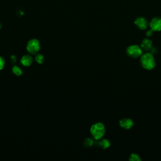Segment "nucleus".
Listing matches in <instances>:
<instances>
[{
	"mask_svg": "<svg viewBox=\"0 0 161 161\" xmlns=\"http://www.w3.org/2000/svg\"><path fill=\"white\" fill-rule=\"evenodd\" d=\"M126 55L131 58H138L143 54V50L138 45H130L126 49Z\"/></svg>",
	"mask_w": 161,
	"mask_h": 161,
	"instance_id": "obj_3",
	"label": "nucleus"
},
{
	"mask_svg": "<svg viewBox=\"0 0 161 161\" xmlns=\"http://www.w3.org/2000/svg\"><path fill=\"white\" fill-rule=\"evenodd\" d=\"M40 43L38 40L33 38L28 42L26 45V50L29 53L31 54H35L40 50Z\"/></svg>",
	"mask_w": 161,
	"mask_h": 161,
	"instance_id": "obj_4",
	"label": "nucleus"
},
{
	"mask_svg": "<svg viewBox=\"0 0 161 161\" xmlns=\"http://www.w3.org/2000/svg\"><path fill=\"white\" fill-rule=\"evenodd\" d=\"M150 30L153 31H161V17H154L149 23Z\"/></svg>",
	"mask_w": 161,
	"mask_h": 161,
	"instance_id": "obj_5",
	"label": "nucleus"
},
{
	"mask_svg": "<svg viewBox=\"0 0 161 161\" xmlns=\"http://www.w3.org/2000/svg\"><path fill=\"white\" fill-rule=\"evenodd\" d=\"M140 58V64L144 69L151 70L155 68L156 65V61L152 53L147 52L143 53Z\"/></svg>",
	"mask_w": 161,
	"mask_h": 161,
	"instance_id": "obj_1",
	"label": "nucleus"
},
{
	"mask_svg": "<svg viewBox=\"0 0 161 161\" xmlns=\"http://www.w3.org/2000/svg\"><path fill=\"white\" fill-rule=\"evenodd\" d=\"M4 65H5L4 59V58H3L2 57L0 56V70L4 68Z\"/></svg>",
	"mask_w": 161,
	"mask_h": 161,
	"instance_id": "obj_15",
	"label": "nucleus"
},
{
	"mask_svg": "<svg viewBox=\"0 0 161 161\" xmlns=\"http://www.w3.org/2000/svg\"><path fill=\"white\" fill-rule=\"evenodd\" d=\"M152 46H153V43L151 40L149 38H144L142 42L140 47L142 48V50H145L147 52H148L152 49Z\"/></svg>",
	"mask_w": 161,
	"mask_h": 161,
	"instance_id": "obj_8",
	"label": "nucleus"
},
{
	"mask_svg": "<svg viewBox=\"0 0 161 161\" xmlns=\"http://www.w3.org/2000/svg\"><path fill=\"white\" fill-rule=\"evenodd\" d=\"M135 25L141 30H144L148 27V21L144 17H138L134 21Z\"/></svg>",
	"mask_w": 161,
	"mask_h": 161,
	"instance_id": "obj_7",
	"label": "nucleus"
},
{
	"mask_svg": "<svg viewBox=\"0 0 161 161\" xmlns=\"http://www.w3.org/2000/svg\"><path fill=\"white\" fill-rule=\"evenodd\" d=\"M12 72L17 76H20L23 74V71L20 67L17 65H14L12 68Z\"/></svg>",
	"mask_w": 161,
	"mask_h": 161,
	"instance_id": "obj_13",
	"label": "nucleus"
},
{
	"mask_svg": "<svg viewBox=\"0 0 161 161\" xmlns=\"http://www.w3.org/2000/svg\"><path fill=\"white\" fill-rule=\"evenodd\" d=\"M1 27H2V25H1V23H0V29L1 28Z\"/></svg>",
	"mask_w": 161,
	"mask_h": 161,
	"instance_id": "obj_18",
	"label": "nucleus"
},
{
	"mask_svg": "<svg viewBox=\"0 0 161 161\" xmlns=\"http://www.w3.org/2000/svg\"><path fill=\"white\" fill-rule=\"evenodd\" d=\"M96 144L99 147L103 149H106L111 146V142L108 139H100V140H98Z\"/></svg>",
	"mask_w": 161,
	"mask_h": 161,
	"instance_id": "obj_10",
	"label": "nucleus"
},
{
	"mask_svg": "<svg viewBox=\"0 0 161 161\" xmlns=\"http://www.w3.org/2000/svg\"><path fill=\"white\" fill-rule=\"evenodd\" d=\"M153 32V31L152 30H148V31H147L146 35H147L148 36H152Z\"/></svg>",
	"mask_w": 161,
	"mask_h": 161,
	"instance_id": "obj_17",
	"label": "nucleus"
},
{
	"mask_svg": "<svg viewBox=\"0 0 161 161\" xmlns=\"http://www.w3.org/2000/svg\"><path fill=\"white\" fill-rule=\"evenodd\" d=\"M94 140L91 138H86L84 140V142H83V144L84 145L85 147H91L93 145H94Z\"/></svg>",
	"mask_w": 161,
	"mask_h": 161,
	"instance_id": "obj_12",
	"label": "nucleus"
},
{
	"mask_svg": "<svg viewBox=\"0 0 161 161\" xmlns=\"http://www.w3.org/2000/svg\"><path fill=\"white\" fill-rule=\"evenodd\" d=\"M32 62H33V58L30 55H23L20 60V63L25 67H29L30 65H31Z\"/></svg>",
	"mask_w": 161,
	"mask_h": 161,
	"instance_id": "obj_9",
	"label": "nucleus"
},
{
	"mask_svg": "<svg viewBox=\"0 0 161 161\" xmlns=\"http://www.w3.org/2000/svg\"><path fill=\"white\" fill-rule=\"evenodd\" d=\"M90 131L95 140H100L103 137L106 133L105 126L101 122L96 123L91 126Z\"/></svg>",
	"mask_w": 161,
	"mask_h": 161,
	"instance_id": "obj_2",
	"label": "nucleus"
},
{
	"mask_svg": "<svg viewBox=\"0 0 161 161\" xmlns=\"http://www.w3.org/2000/svg\"><path fill=\"white\" fill-rule=\"evenodd\" d=\"M10 60H11V62L15 63L16 62V57L15 55H11V57H10Z\"/></svg>",
	"mask_w": 161,
	"mask_h": 161,
	"instance_id": "obj_16",
	"label": "nucleus"
},
{
	"mask_svg": "<svg viewBox=\"0 0 161 161\" xmlns=\"http://www.w3.org/2000/svg\"><path fill=\"white\" fill-rule=\"evenodd\" d=\"M134 125V122L132 119L129 118H123L119 121V126L125 130L131 129Z\"/></svg>",
	"mask_w": 161,
	"mask_h": 161,
	"instance_id": "obj_6",
	"label": "nucleus"
},
{
	"mask_svg": "<svg viewBox=\"0 0 161 161\" xmlns=\"http://www.w3.org/2000/svg\"><path fill=\"white\" fill-rule=\"evenodd\" d=\"M128 160L130 161H141L142 158L139 156V155H138L137 153H131L129 155Z\"/></svg>",
	"mask_w": 161,
	"mask_h": 161,
	"instance_id": "obj_11",
	"label": "nucleus"
},
{
	"mask_svg": "<svg viewBox=\"0 0 161 161\" xmlns=\"http://www.w3.org/2000/svg\"><path fill=\"white\" fill-rule=\"evenodd\" d=\"M35 60L38 64H41L44 62V57L40 53H37L35 57Z\"/></svg>",
	"mask_w": 161,
	"mask_h": 161,
	"instance_id": "obj_14",
	"label": "nucleus"
}]
</instances>
